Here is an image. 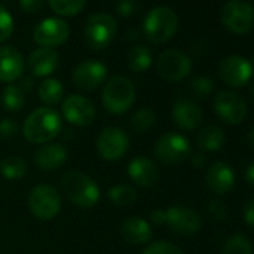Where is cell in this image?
I'll return each mask as SVG.
<instances>
[{
  "label": "cell",
  "mask_w": 254,
  "mask_h": 254,
  "mask_svg": "<svg viewBox=\"0 0 254 254\" xmlns=\"http://www.w3.org/2000/svg\"><path fill=\"white\" fill-rule=\"evenodd\" d=\"M62 129V115L50 106H42L35 109L26 118L23 124V135L29 142L44 145L57 138Z\"/></svg>",
  "instance_id": "6da1fadb"
},
{
  "label": "cell",
  "mask_w": 254,
  "mask_h": 254,
  "mask_svg": "<svg viewBox=\"0 0 254 254\" xmlns=\"http://www.w3.org/2000/svg\"><path fill=\"white\" fill-rule=\"evenodd\" d=\"M60 189L70 203L82 209L96 206L100 199V189L96 181L79 171H70L64 174L60 181Z\"/></svg>",
  "instance_id": "7a4b0ae2"
},
{
  "label": "cell",
  "mask_w": 254,
  "mask_h": 254,
  "mask_svg": "<svg viewBox=\"0 0 254 254\" xmlns=\"http://www.w3.org/2000/svg\"><path fill=\"white\" fill-rule=\"evenodd\" d=\"M136 99V91L132 81L126 76H112L106 81L102 91V105L106 112L121 115L129 111Z\"/></svg>",
  "instance_id": "3957f363"
},
{
  "label": "cell",
  "mask_w": 254,
  "mask_h": 254,
  "mask_svg": "<svg viewBox=\"0 0 254 254\" xmlns=\"http://www.w3.org/2000/svg\"><path fill=\"white\" fill-rule=\"evenodd\" d=\"M178 29V15L169 6L153 8L142 26L145 38L153 44L168 42Z\"/></svg>",
  "instance_id": "277c9868"
},
{
  "label": "cell",
  "mask_w": 254,
  "mask_h": 254,
  "mask_svg": "<svg viewBox=\"0 0 254 254\" xmlns=\"http://www.w3.org/2000/svg\"><path fill=\"white\" fill-rule=\"evenodd\" d=\"M117 33V21L109 14H93L84 27V38L91 50L100 51L111 45Z\"/></svg>",
  "instance_id": "5b68a950"
},
{
  "label": "cell",
  "mask_w": 254,
  "mask_h": 254,
  "mask_svg": "<svg viewBox=\"0 0 254 254\" xmlns=\"http://www.w3.org/2000/svg\"><path fill=\"white\" fill-rule=\"evenodd\" d=\"M221 24L235 35H245L254 27V8L242 0H229L220 12Z\"/></svg>",
  "instance_id": "8992f818"
},
{
  "label": "cell",
  "mask_w": 254,
  "mask_h": 254,
  "mask_svg": "<svg viewBox=\"0 0 254 254\" xmlns=\"http://www.w3.org/2000/svg\"><path fill=\"white\" fill-rule=\"evenodd\" d=\"M29 208L36 218L44 221L53 220L62 209L60 193L53 186L39 184L29 194Z\"/></svg>",
  "instance_id": "52a82bcc"
},
{
  "label": "cell",
  "mask_w": 254,
  "mask_h": 254,
  "mask_svg": "<svg viewBox=\"0 0 254 254\" xmlns=\"http://www.w3.org/2000/svg\"><path fill=\"white\" fill-rule=\"evenodd\" d=\"M190 154L189 139L178 132H168L154 144V156L165 165H178Z\"/></svg>",
  "instance_id": "ba28073f"
},
{
  "label": "cell",
  "mask_w": 254,
  "mask_h": 254,
  "mask_svg": "<svg viewBox=\"0 0 254 254\" xmlns=\"http://www.w3.org/2000/svg\"><path fill=\"white\" fill-rule=\"evenodd\" d=\"M130 139L120 127H106L96 141V148L99 156L106 162H117L123 159L129 151Z\"/></svg>",
  "instance_id": "9c48e42d"
},
{
  "label": "cell",
  "mask_w": 254,
  "mask_h": 254,
  "mask_svg": "<svg viewBox=\"0 0 254 254\" xmlns=\"http://www.w3.org/2000/svg\"><path fill=\"white\" fill-rule=\"evenodd\" d=\"M191 59L180 50H166L157 59L159 75L169 82H178L191 72Z\"/></svg>",
  "instance_id": "30bf717a"
},
{
  "label": "cell",
  "mask_w": 254,
  "mask_h": 254,
  "mask_svg": "<svg viewBox=\"0 0 254 254\" xmlns=\"http://www.w3.org/2000/svg\"><path fill=\"white\" fill-rule=\"evenodd\" d=\"M214 111L226 124L236 126L241 124L247 117V103L238 93L223 90L214 97Z\"/></svg>",
  "instance_id": "8fae6325"
},
{
  "label": "cell",
  "mask_w": 254,
  "mask_h": 254,
  "mask_svg": "<svg viewBox=\"0 0 254 254\" xmlns=\"http://www.w3.org/2000/svg\"><path fill=\"white\" fill-rule=\"evenodd\" d=\"M163 226H168L169 230L177 235L190 236L200 230L202 218L194 209L181 206V205H175V206L165 209Z\"/></svg>",
  "instance_id": "7c38bea8"
},
{
  "label": "cell",
  "mask_w": 254,
  "mask_h": 254,
  "mask_svg": "<svg viewBox=\"0 0 254 254\" xmlns=\"http://www.w3.org/2000/svg\"><path fill=\"white\" fill-rule=\"evenodd\" d=\"M253 64L241 56H229L223 59L218 64L220 79L233 88L244 87L250 82L253 76Z\"/></svg>",
  "instance_id": "4fadbf2b"
},
{
  "label": "cell",
  "mask_w": 254,
  "mask_h": 254,
  "mask_svg": "<svg viewBox=\"0 0 254 254\" xmlns=\"http://www.w3.org/2000/svg\"><path fill=\"white\" fill-rule=\"evenodd\" d=\"M70 35V29L69 24L62 20V18H45L42 20L35 32H33V39L38 45L44 47V48H56L63 45Z\"/></svg>",
  "instance_id": "5bb4252c"
},
{
  "label": "cell",
  "mask_w": 254,
  "mask_h": 254,
  "mask_svg": "<svg viewBox=\"0 0 254 254\" xmlns=\"http://www.w3.org/2000/svg\"><path fill=\"white\" fill-rule=\"evenodd\" d=\"M108 78V67L97 60H85L72 72V82L81 91L97 90Z\"/></svg>",
  "instance_id": "9a60e30c"
},
{
  "label": "cell",
  "mask_w": 254,
  "mask_h": 254,
  "mask_svg": "<svg viewBox=\"0 0 254 254\" xmlns=\"http://www.w3.org/2000/svg\"><path fill=\"white\" fill-rule=\"evenodd\" d=\"M62 114L66 121L73 126H90L96 118V108L93 102L81 94H70L62 103Z\"/></svg>",
  "instance_id": "2e32d148"
},
{
  "label": "cell",
  "mask_w": 254,
  "mask_h": 254,
  "mask_svg": "<svg viewBox=\"0 0 254 254\" xmlns=\"http://www.w3.org/2000/svg\"><path fill=\"white\" fill-rule=\"evenodd\" d=\"M235 181L236 177L233 169L224 162L212 163L205 174L206 187L218 196L227 194L235 187Z\"/></svg>",
  "instance_id": "e0dca14e"
},
{
  "label": "cell",
  "mask_w": 254,
  "mask_h": 254,
  "mask_svg": "<svg viewBox=\"0 0 254 254\" xmlns=\"http://www.w3.org/2000/svg\"><path fill=\"white\" fill-rule=\"evenodd\" d=\"M24 72L23 54L9 45L0 47V82L12 84L21 78Z\"/></svg>",
  "instance_id": "ac0fdd59"
},
{
  "label": "cell",
  "mask_w": 254,
  "mask_h": 254,
  "mask_svg": "<svg viewBox=\"0 0 254 254\" xmlns=\"http://www.w3.org/2000/svg\"><path fill=\"white\" fill-rule=\"evenodd\" d=\"M172 118L183 130H196L202 124V108L189 99H180L172 106Z\"/></svg>",
  "instance_id": "d6986e66"
},
{
  "label": "cell",
  "mask_w": 254,
  "mask_h": 254,
  "mask_svg": "<svg viewBox=\"0 0 254 254\" xmlns=\"http://www.w3.org/2000/svg\"><path fill=\"white\" fill-rule=\"evenodd\" d=\"M127 175L139 187H151L159 181V168L157 165L144 156L133 157L127 165Z\"/></svg>",
  "instance_id": "ffe728a7"
},
{
  "label": "cell",
  "mask_w": 254,
  "mask_h": 254,
  "mask_svg": "<svg viewBox=\"0 0 254 254\" xmlns=\"http://www.w3.org/2000/svg\"><path fill=\"white\" fill-rule=\"evenodd\" d=\"M120 233L126 242L133 245H145L153 239V229L150 223L138 215L127 217L120 226Z\"/></svg>",
  "instance_id": "44dd1931"
},
{
  "label": "cell",
  "mask_w": 254,
  "mask_h": 254,
  "mask_svg": "<svg viewBox=\"0 0 254 254\" xmlns=\"http://www.w3.org/2000/svg\"><path fill=\"white\" fill-rule=\"evenodd\" d=\"M35 165L45 171H57L59 168H62L66 160H67V150L57 142H48L41 145L36 151H35Z\"/></svg>",
  "instance_id": "7402d4cb"
},
{
  "label": "cell",
  "mask_w": 254,
  "mask_h": 254,
  "mask_svg": "<svg viewBox=\"0 0 254 254\" xmlns=\"http://www.w3.org/2000/svg\"><path fill=\"white\" fill-rule=\"evenodd\" d=\"M33 88V79L32 78H24L21 79L20 84H9L3 88L2 94H0V103L6 111L17 112L23 109L26 105L27 96L30 90Z\"/></svg>",
  "instance_id": "603a6c76"
},
{
  "label": "cell",
  "mask_w": 254,
  "mask_h": 254,
  "mask_svg": "<svg viewBox=\"0 0 254 254\" xmlns=\"http://www.w3.org/2000/svg\"><path fill=\"white\" fill-rule=\"evenodd\" d=\"M59 67V54L53 48H38L29 57V69L38 78H47Z\"/></svg>",
  "instance_id": "cb8c5ba5"
},
{
  "label": "cell",
  "mask_w": 254,
  "mask_h": 254,
  "mask_svg": "<svg viewBox=\"0 0 254 254\" xmlns=\"http://www.w3.org/2000/svg\"><path fill=\"white\" fill-rule=\"evenodd\" d=\"M226 142V135L223 129H220L218 126H206L205 129H202L196 138V144L200 150L203 151H218Z\"/></svg>",
  "instance_id": "d4e9b609"
},
{
  "label": "cell",
  "mask_w": 254,
  "mask_h": 254,
  "mask_svg": "<svg viewBox=\"0 0 254 254\" xmlns=\"http://www.w3.org/2000/svg\"><path fill=\"white\" fill-rule=\"evenodd\" d=\"M63 94H64L63 84L56 78H47L39 84L38 96L41 102L45 103L47 106H54L60 103L63 99Z\"/></svg>",
  "instance_id": "484cf974"
},
{
  "label": "cell",
  "mask_w": 254,
  "mask_h": 254,
  "mask_svg": "<svg viewBox=\"0 0 254 254\" xmlns=\"http://www.w3.org/2000/svg\"><path fill=\"white\" fill-rule=\"evenodd\" d=\"M153 63V54L145 45H135L127 54V66L132 72L141 73L150 69Z\"/></svg>",
  "instance_id": "4316f807"
},
{
  "label": "cell",
  "mask_w": 254,
  "mask_h": 254,
  "mask_svg": "<svg viewBox=\"0 0 254 254\" xmlns=\"http://www.w3.org/2000/svg\"><path fill=\"white\" fill-rule=\"evenodd\" d=\"M0 174L9 181H17L27 174V165L21 157L9 156L5 157L3 160H0Z\"/></svg>",
  "instance_id": "83f0119b"
},
{
  "label": "cell",
  "mask_w": 254,
  "mask_h": 254,
  "mask_svg": "<svg viewBox=\"0 0 254 254\" xmlns=\"http://www.w3.org/2000/svg\"><path fill=\"white\" fill-rule=\"evenodd\" d=\"M108 199L115 206H132L138 200V193L130 186L117 184V186H112L108 190Z\"/></svg>",
  "instance_id": "f1b7e54d"
},
{
  "label": "cell",
  "mask_w": 254,
  "mask_h": 254,
  "mask_svg": "<svg viewBox=\"0 0 254 254\" xmlns=\"http://www.w3.org/2000/svg\"><path fill=\"white\" fill-rule=\"evenodd\" d=\"M156 123V114L151 108H139L130 117V129L135 133H142L151 129Z\"/></svg>",
  "instance_id": "f546056e"
},
{
  "label": "cell",
  "mask_w": 254,
  "mask_h": 254,
  "mask_svg": "<svg viewBox=\"0 0 254 254\" xmlns=\"http://www.w3.org/2000/svg\"><path fill=\"white\" fill-rule=\"evenodd\" d=\"M223 254H253L251 241L242 233H235L224 242Z\"/></svg>",
  "instance_id": "4dcf8cb0"
},
{
  "label": "cell",
  "mask_w": 254,
  "mask_h": 254,
  "mask_svg": "<svg viewBox=\"0 0 254 254\" xmlns=\"http://www.w3.org/2000/svg\"><path fill=\"white\" fill-rule=\"evenodd\" d=\"M48 3L56 14L62 17H72L82 11L87 0H48Z\"/></svg>",
  "instance_id": "1f68e13d"
},
{
  "label": "cell",
  "mask_w": 254,
  "mask_h": 254,
  "mask_svg": "<svg viewBox=\"0 0 254 254\" xmlns=\"http://www.w3.org/2000/svg\"><path fill=\"white\" fill-rule=\"evenodd\" d=\"M189 91L191 96H194L197 99H205L214 91V81L205 75L194 76L189 84Z\"/></svg>",
  "instance_id": "d6a6232c"
},
{
  "label": "cell",
  "mask_w": 254,
  "mask_h": 254,
  "mask_svg": "<svg viewBox=\"0 0 254 254\" xmlns=\"http://www.w3.org/2000/svg\"><path fill=\"white\" fill-rule=\"evenodd\" d=\"M142 254H184V253L175 244H171L168 241H157V242H151L142 251Z\"/></svg>",
  "instance_id": "836d02e7"
},
{
  "label": "cell",
  "mask_w": 254,
  "mask_h": 254,
  "mask_svg": "<svg viewBox=\"0 0 254 254\" xmlns=\"http://www.w3.org/2000/svg\"><path fill=\"white\" fill-rule=\"evenodd\" d=\"M12 32H14V20L5 8L0 6V44L9 39Z\"/></svg>",
  "instance_id": "e575fe53"
},
{
  "label": "cell",
  "mask_w": 254,
  "mask_h": 254,
  "mask_svg": "<svg viewBox=\"0 0 254 254\" xmlns=\"http://www.w3.org/2000/svg\"><path fill=\"white\" fill-rule=\"evenodd\" d=\"M20 130L18 123L14 118H3L0 120V138L2 139H11L15 138Z\"/></svg>",
  "instance_id": "d590c367"
},
{
  "label": "cell",
  "mask_w": 254,
  "mask_h": 254,
  "mask_svg": "<svg viewBox=\"0 0 254 254\" xmlns=\"http://www.w3.org/2000/svg\"><path fill=\"white\" fill-rule=\"evenodd\" d=\"M208 212L211 214V217L217 221H224L229 217V211L224 202L218 200V199H212L208 203Z\"/></svg>",
  "instance_id": "8d00e7d4"
},
{
  "label": "cell",
  "mask_w": 254,
  "mask_h": 254,
  "mask_svg": "<svg viewBox=\"0 0 254 254\" xmlns=\"http://www.w3.org/2000/svg\"><path fill=\"white\" fill-rule=\"evenodd\" d=\"M115 9L120 17H132L139 11V2L138 0H118Z\"/></svg>",
  "instance_id": "74e56055"
},
{
  "label": "cell",
  "mask_w": 254,
  "mask_h": 254,
  "mask_svg": "<svg viewBox=\"0 0 254 254\" xmlns=\"http://www.w3.org/2000/svg\"><path fill=\"white\" fill-rule=\"evenodd\" d=\"M44 5V0H20V8L23 12L27 14H35L38 11H41Z\"/></svg>",
  "instance_id": "f35d334b"
},
{
  "label": "cell",
  "mask_w": 254,
  "mask_h": 254,
  "mask_svg": "<svg viewBox=\"0 0 254 254\" xmlns=\"http://www.w3.org/2000/svg\"><path fill=\"white\" fill-rule=\"evenodd\" d=\"M242 217H244V221L250 227H254V199H251L245 203L244 211H242Z\"/></svg>",
  "instance_id": "ab89813d"
},
{
  "label": "cell",
  "mask_w": 254,
  "mask_h": 254,
  "mask_svg": "<svg viewBox=\"0 0 254 254\" xmlns=\"http://www.w3.org/2000/svg\"><path fill=\"white\" fill-rule=\"evenodd\" d=\"M190 160H191V165H193L194 168H197V169L205 168V166H206V163H208V160H206L205 154H202V153H194V154H191Z\"/></svg>",
  "instance_id": "60d3db41"
},
{
  "label": "cell",
  "mask_w": 254,
  "mask_h": 254,
  "mask_svg": "<svg viewBox=\"0 0 254 254\" xmlns=\"http://www.w3.org/2000/svg\"><path fill=\"white\" fill-rule=\"evenodd\" d=\"M245 180H247V183H248L250 186L254 187V163H251V165L247 168V171H245Z\"/></svg>",
  "instance_id": "b9f144b4"
},
{
  "label": "cell",
  "mask_w": 254,
  "mask_h": 254,
  "mask_svg": "<svg viewBox=\"0 0 254 254\" xmlns=\"http://www.w3.org/2000/svg\"><path fill=\"white\" fill-rule=\"evenodd\" d=\"M247 142H248L250 148H253V150H254V127H251L250 132L247 133Z\"/></svg>",
  "instance_id": "7bdbcfd3"
},
{
  "label": "cell",
  "mask_w": 254,
  "mask_h": 254,
  "mask_svg": "<svg viewBox=\"0 0 254 254\" xmlns=\"http://www.w3.org/2000/svg\"><path fill=\"white\" fill-rule=\"evenodd\" d=\"M138 30L136 29H132V30H129V33H127V38L129 39H138Z\"/></svg>",
  "instance_id": "ee69618b"
},
{
  "label": "cell",
  "mask_w": 254,
  "mask_h": 254,
  "mask_svg": "<svg viewBox=\"0 0 254 254\" xmlns=\"http://www.w3.org/2000/svg\"><path fill=\"white\" fill-rule=\"evenodd\" d=\"M251 96H253V99H254V84L251 85Z\"/></svg>",
  "instance_id": "f6af8a7d"
}]
</instances>
